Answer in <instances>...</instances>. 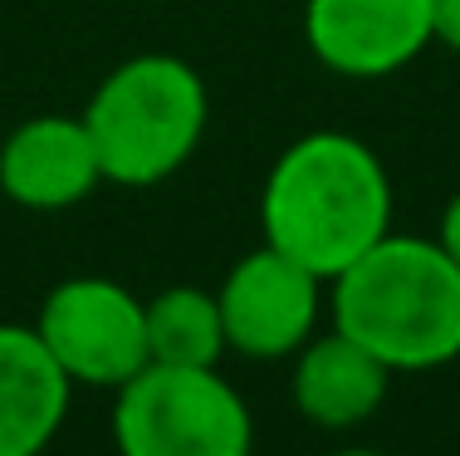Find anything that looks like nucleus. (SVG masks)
Listing matches in <instances>:
<instances>
[{"mask_svg":"<svg viewBox=\"0 0 460 456\" xmlns=\"http://www.w3.org/2000/svg\"><path fill=\"white\" fill-rule=\"evenodd\" d=\"M431 40L460 54V0H431Z\"/></svg>","mask_w":460,"mask_h":456,"instance_id":"nucleus-12","label":"nucleus"},{"mask_svg":"<svg viewBox=\"0 0 460 456\" xmlns=\"http://www.w3.org/2000/svg\"><path fill=\"white\" fill-rule=\"evenodd\" d=\"M74 383L35 324H0V456H40L64 427Z\"/></svg>","mask_w":460,"mask_h":456,"instance_id":"nucleus-10","label":"nucleus"},{"mask_svg":"<svg viewBox=\"0 0 460 456\" xmlns=\"http://www.w3.org/2000/svg\"><path fill=\"white\" fill-rule=\"evenodd\" d=\"M328 456H382V452H367V447H348V452H328Z\"/></svg>","mask_w":460,"mask_h":456,"instance_id":"nucleus-14","label":"nucleus"},{"mask_svg":"<svg viewBox=\"0 0 460 456\" xmlns=\"http://www.w3.org/2000/svg\"><path fill=\"white\" fill-rule=\"evenodd\" d=\"M260 231L319 280L343 275L392 231V177L382 157L338 128L304 133L265 177Z\"/></svg>","mask_w":460,"mask_h":456,"instance_id":"nucleus-1","label":"nucleus"},{"mask_svg":"<svg viewBox=\"0 0 460 456\" xmlns=\"http://www.w3.org/2000/svg\"><path fill=\"white\" fill-rule=\"evenodd\" d=\"M328 314L392 373L446 368L460 358V260L441 241L387 231L328 280Z\"/></svg>","mask_w":460,"mask_h":456,"instance_id":"nucleus-2","label":"nucleus"},{"mask_svg":"<svg viewBox=\"0 0 460 456\" xmlns=\"http://www.w3.org/2000/svg\"><path fill=\"white\" fill-rule=\"evenodd\" d=\"M40 344L69 383L123 388L152 363L147 353V300L108 275H74L45 295L35 319Z\"/></svg>","mask_w":460,"mask_h":456,"instance_id":"nucleus-5","label":"nucleus"},{"mask_svg":"<svg viewBox=\"0 0 460 456\" xmlns=\"http://www.w3.org/2000/svg\"><path fill=\"white\" fill-rule=\"evenodd\" d=\"M103 162L89 123L69 113H35L0 143V192L25 211H64L93 197Z\"/></svg>","mask_w":460,"mask_h":456,"instance_id":"nucleus-8","label":"nucleus"},{"mask_svg":"<svg viewBox=\"0 0 460 456\" xmlns=\"http://www.w3.org/2000/svg\"><path fill=\"white\" fill-rule=\"evenodd\" d=\"M392 388V368L348 334H323L294 353L289 398L304 422L323 432H353L377 417Z\"/></svg>","mask_w":460,"mask_h":456,"instance_id":"nucleus-9","label":"nucleus"},{"mask_svg":"<svg viewBox=\"0 0 460 456\" xmlns=\"http://www.w3.org/2000/svg\"><path fill=\"white\" fill-rule=\"evenodd\" d=\"M436 241H441L446 251L460 260V192L446 201V211H441V236H436Z\"/></svg>","mask_w":460,"mask_h":456,"instance_id":"nucleus-13","label":"nucleus"},{"mask_svg":"<svg viewBox=\"0 0 460 456\" xmlns=\"http://www.w3.org/2000/svg\"><path fill=\"white\" fill-rule=\"evenodd\" d=\"M118 456H250L255 417L221 368L147 363L118 388Z\"/></svg>","mask_w":460,"mask_h":456,"instance_id":"nucleus-4","label":"nucleus"},{"mask_svg":"<svg viewBox=\"0 0 460 456\" xmlns=\"http://www.w3.org/2000/svg\"><path fill=\"white\" fill-rule=\"evenodd\" d=\"M304 40L343 79H387L431 40V0H304Z\"/></svg>","mask_w":460,"mask_h":456,"instance_id":"nucleus-7","label":"nucleus"},{"mask_svg":"<svg viewBox=\"0 0 460 456\" xmlns=\"http://www.w3.org/2000/svg\"><path fill=\"white\" fill-rule=\"evenodd\" d=\"M84 123L113 187H157L177 177L211 123L206 79L177 54H133L93 89Z\"/></svg>","mask_w":460,"mask_h":456,"instance_id":"nucleus-3","label":"nucleus"},{"mask_svg":"<svg viewBox=\"0 0 460 456\" xmlns=\"http://www.w3.org/2000/svg\"><path fill=\"white\" fill-rule=\"evenodd\" d=\"M147 353L152 363L181 368H221L226 358V324L211 290L167 285L147 300Z\"/></svg>","mask_w":460,"mask_h":456,"instance_id":"nucleus-11","label":"nucleus"},{"mask_svg":"<svg viewBox=\"0 0 460 456\" xmlns=\"http://www.w3.org/2000/svg\"><path fill=\"white\" fill-rule=\"evenodd\" d=\"M323 285L309 265H299L294 255L260 246V251L240 255L230 265V275L216 290L226 324V349L240 358H294L304 344L314 339V324L323 309Z\"/></svg>","mask_w":460,"mask_h":456,"instance_id":"nucleus-6","label":"nucleus"}]
</instances>
